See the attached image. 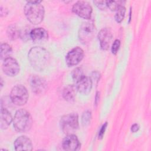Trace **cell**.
<instances>
[{
  "instance_id": "27",
  "label": "cell",
  "mask_w": 151,
  "mask_h": 151,
  "mask_svg": "<svg viewBox=\"0 0 151 151\" xmlns=\"http://www.w3.org/2000/svg\"><path fill=\"white\" fill-rule=\"evenodd\" d=\"M100 73L97 71H94L93 73H92V77L91 78V80H92V82H94L96 83V84L97 83V82L99 81V79H100Z\"/></svg>"
},
{
  "instance_id": "25",
  "label": "cell",
  "mask_w": 151,
  "mask_h": 151,
  "mask_svg": "<svg viewBox=\"0 0 151 151\" xmlns=\"http://www.w3.org/2000/svg\"><path fill=\"white\" fill-rule=\"evenodd\" d=\"M93 3L98 8L101 10L105 9L107 8V1H93Z\"/></svg>"
},
{
  "instance_id": "18",
  "label": "cell",
  "mask_w": 151,
  "mask_h": 151,
  "mask_svg": "<svg viewBox=\"0 0 151 151\" xmlns=\"http://www.w3.org/2000/svg\"><path fill=\"white\" fill-rule=\"evenodd\" d=\"M6 34L9 40H15L20 37V31L15 25L12 24L8 27Z\"/></svg>"
},
{
  "instance_id": "23",
  "label": "cell",
  "mask_w": 151,
  "mask_h": 151,
  "mask_svg": "<svg viewBox=\"0 0 151 151\" xmlns=\"http://www.w3.org/2000/svg\"><path fill=\"white\" fill-rule=\"evenodd\" d=\"M91 119V112L90 110H86L83 112L81 117V123L83 126H88Z\"/></svg>"
},
{
  "instance_id": "15",
  "label": "cell",
  "mask_w": 151,
  "mask_h": 151,
  "mask_svg": "<svg viewBox=\"0 0 151 151\" xmlns=\"http://www.w3.org/2000/svg\"><path fill=\"white\" fill-rule=\"evenodd\" d=\"M30 38L35 42H42L48 40V32L43 28H35L30 31Z\"/></svg>"
},
{
  "instance_id": "17",
  "label": "cell",
  "mask_w": 151,
  "mask_h": 151,
  "mask_svg": "<svg viewBox=\"0 0 151 151\" xmlns=\"http://www.w3.org/2000/svg\"><path fill=\"white\" fill-rule=\"evenodd\" d=\"M77 90L75 85L68 84L66 86L63 90V97L67 101L72 102L74 100Z\"/></svg>"
},
{
  "instance_id": "28",
  "label": "cell",
  "mask_w": 151,
  "mask_h": 151,
  "mask_svg": "<svg viewBox=\"0 0 151 151\" xmlns=\"http://www.w3.org/2000/svg\"><path fill=\"white\" fill-rule=\"evenodd\" d=\"M139 128H140V127H139V125L138 124H137V123L133 124L131 126V131L133 133H135V132H136L139 130Z\"/></svg>"
},
{
  "instance_id": "21",
  "label": "cell",
  "mask_w": 151,
  "mask_h": 151,
  "mask_svg": "<svg viewBox=\"0 0 151 151\" xmlns=\"http://www.w3.org/2000/svg\"><path fill=\"white\" fill-rule=\"evenodd\" d=\"M71 76L73 80L76 83L78 80H80L82 77H83L85 75L84 74L83 71L81 68H76L74 69L71 73Z\"/></svg>"
},
{
  "instance_id": "4",
  "label": "cell",
  "mask_w": 151,
  "mask_h": 151,
  "mask_svg": "<svg viewBox=\"0 0 151 151\" xmlns=\"http://www.w3.org/2000/svg\"><path fill=\"white\" fill-rule=\"evenodd\" d=\"M60 125L65 134H73L78 128V114L72 113L64 115L60 119Z\"/></svg>"
},
{
  "instance_id": "8",
  "label": "cell",
  "mask_w": 151,
  "mask_h": 151,
  "mask_svg": "<svg viewBox=\"0 0 151 151\" xmlns=\"http://www.w3.org/2000/svg\"><path fill=\"white\" fill-rule=\"evenodd\" d=\"M29 83L32 91L37 94L44 93L47 89V83L42 77L32 75L29 78Z\"/></svg>"
},
{
  "instance_id": "6",
  "label": "cell",
  "mask_w": 151,
  "mask_h": 151,
  "mask_svg": "<svg viewBox=\"0 0 151 151\" xmlns=\"http://www.w3.org/2000/svg\"><path fill=\"white\" fill-rule=\"evenodd\" d=\"M96 33V28L92 22H84L78 30V38L84 44L91 41Z\"/></svg>"
},
{
  "instance_id": "30",
  "label": "cell",
  "mask_w": 151,
  "mask_h": 151,
  "mask_svg": "<svg viewBox=\"0 0 151 151\" xmlns=\"http://www.w3.org/2000/svg\"><path fill=\"white\" fill-rule=\"evenodd\" d=\"M99 98H100V93L99 92H97L96 96V99H95V104H97L99 101Z\"/></svg>"
},
{
  "instance_id": "3",
  "label": "cell",
  "mask_w": 151,
  "mask_h": 151,
  "mask_svg": "<svg viewBox=\"0 0 151 151\" xmlns=\"http://www.w3.org/2000/svg\"><path fill=\"white\" fill-rule=\"evenodd\" d=\"M32 124V119L30 113L25 109L18 110L13 119V125L15 130L20 133L26 132L30 130Z\"/></svg>"
},
{
  "instance_id": "7",
  "label": "cell",
  "mask_w": 151,
  "mask_h": 151,
  "mask_svg": "<svg viewBox=\"0 0 151 151\" xmlns=\"http://www.w3.org/2000/svg\"><path fill=\"white\" fill-rule=\"evenodd\" d=\"M72 11L80 17L89 19L91 18L93 9L89 2L84 1H78L73 4Z\"/></svg>"
},
{
  "instance_id": "29",
  "label": "cell",
  "mask_w": 151,
  "mask_h": 151,
  "mask_svg": "<svg viewBox=\"0 0 151 151\" xmlns=\"http://www.w3.org/2000/svg\"><path fill=\"white\" fill-rule=\"evenodd\" d=\"M0 11H1V17H3V16H5L6 15H7V14H8V10L6 9V8H4L2 6H1V9H0Z\"/></svg>"
},
{
  "instance_id": "14",
  "label": "cell",
  "mask_w": 151,
  "mask_h": 151,
  "mask_svg": "<svg viewBox=\"0 0 151 151\" xmlns=\"http://www.w3.org/2000/svg\"><path fill=\"white\" fill-rule=\"evenodd\" d=\"M14 147L17 151L32 150V144L29 138L25 136H21L15 140Z\"/></svg>"
},
{
  "instance_id": "24",
  "label": "cell",
  "mask_w": 151,
  "mask_h": 151,
  "mask_svg": "<svg viewBox=\"0 0 151 151\" xmlns=\"http://www.w3.org/2000/svg\"><path fill=\"white\" fill-rule=\"evenodd\" d=\"M120 41L119 40H114V41L113 42V44H112V46H111V52L113 54H116L119 49V47H120Z\"/></svg>"
},
{
  "instance_id": "11",
  "label": "cell",
  "mask_w": 151,
  "mask_h": 151,
  "mask_svg": "<svg viewBox=\"0 0 151 151\" xmlns=\"http://www.w3.org/2000/svg\"><path fill=\"white\" fill-rule=\"evenodd\" d=\"M64 150L67 151H76L80 149L81 143L77 137L74 134H67L62 142Z\"/></svg>"
},
{
  "instance_id": "22",
  "label": "cell",
  "mask_w": 151,
  "mask_h": 151,
  "mask_svg": "<svg viewBox=\"0 0 151 151\" xmlns=\"http://www.w3.org/2000/svg\"><path fill=\"white\" fill-rule=\"evenodd\" d=\"M125 1H107V7L111 11H116L120 6L124 5Z\"/></svg>"
},
{
  "instance_id": "16",
  "label": "cell",
  "mask_w": 151,
  "mask_h": 151,
  "mask_svg": "<svg viewBox=\"0 0 151 151\" xmlns=\"http://www.w3.org/2000/svg\"><path fill=\"white\" fill-rule=\"evenodd\" d=\"M12 121L11 114L6 108L1 107L0 126L1 129H6L10 125Z\"/></svg>"
},
{
  "instance_id": "26",
  "label": "cell",
  "mask_w": 151,
  "mask_h": 151,
  "mask_svg": "<svg viewBox=\"0 0 151 151\" xmlns=\"http://www.w3.org/2000/svg\"><path fill=\"white\" fill-rule=\"evenodd\" d=\"M107 126V122H105L101 127V129H100L99 132V139H102V138L103 137V136L104 134V132L106 131Z\"/></svg>"
},
{
  "instance_id": "5",
  "label": "cell",
  "mask_w": 151,
  "mask_h": 151,
  "mask_svg": "<svg viewBox=\"0 0 151 151\" xmlns=\"http://www.w3.org/2000/svg\"><path fill=\"white\" fill-rule=\"evenodd\" d=\"M28 92L26 87L21 84H18L13 87L10 93L11 102L17 106H23L28 101Z\"/></svg>"
},
{
  "instance_id": "12",
  "label": "cell",
  "mask_w": 151,
  "mask_h": 151,
  "mask_svg": "<svg viewBox=\"0 0 151 151\" xmlns=\"http://www.w3.org/2000/svg\"><path fill=\"white\" fill-rule=\"evenodd\" d=\"M98 39L101 48L103 50H107L113 39V34L111 30L108 28L101 29L98 34Z\"/></svg>"
},
{
  "instance_id": "1",
  "label": "cell",
  "mask_w": 151,
  "mask_h": 151,
  "mask_svg": "<svg viewBox=\"0 0 151 151\" xmlns=\"http://www.w3.org/2000/svg\"><path fill=\"white\" fill-rule=\"evenodd\" d=\"M28 58L32 67L40 71L44 70L48 65L50 55L46 49L41 47H34L29 50Z\"/></svg>"
},
{
  "instance_id": "9",
  "label": "cell",
  "mask_w": 151,
  "mask_h": 151,
  "mask_svg": "<svg viewBox=\"0 0 151 151\" xmlns=\"http://www.w3.org/2000/svg\"><path fill=\"white\" fill-rule=\"evenodd\" d=\"M2 68L4 73L8 76L14 77L17 76L20 70L18 61L14 58L9 57L4 60Z\"/></svg>"
},
{
  "instance_id": "19",
  "label": "cell",
  "mask_w": 151,
  "mask_h": 151,
  "mask_svg": "<svg viewBox=\"0 0 151 151\" xmlns=\"http://www.w3.org/2000/svg\"><path fill=\"white\" fill-rule=\"evenodd\" d=\"M0 57L1 60H5V58L9 57V55L12 52L11 46L6 42L2 43L0 47Z\"/></svg>"
},
{
  "instance_id": "10",
  "label": "cell",
  "mask_w": 151,
  "mask_h": 151,
  "mask_svg": "<svg viewBox=\"0 0 151 151\" xmlns=\"http://www.w3.org/2000/svg\"><path fill=\"white\" fill-rule=\"evenodd\" d=\"M84 57V51L79 47H74L68 52L65 56V63L68 67L77 65Z\"/></svg>"
},
{
  "instance_id": "13",
  "label": "cell",
  "mask_w": 151,
  "mask_h": 151,
  "mask_svg": "<svg viewBox=\"0 0 151 151\" xmlns=\"http://www.w3.org/2000/svg\"><path fill=\"white\" fill-rule=\"evenodd\" d=\"M93 82L90 77L84 76L80 80L76 83L77 91L82 94H88L92 88Z\"/></svg>"
},
{
  "instance_id": "20",
  "label": "cell",
  "mask_w": 151,
  "mask_h": 151,
  "mask_svg": "<svg viewBox=\"0 0 151 151\" xmlns=\"http://www.w3.org/2000/svg\"><path fill=\"white\" fill-rule=\"evenodd\" d=\"M126 13V8L124 5L120 6L116 10L115 14V20L117 22L120 23L123 20Z\"/></svg>"
},
{
  "instance_id": "2",
  "label": "cell",
  "mask_w": 151,
  "mask_h": 151,
  "mask_svg": "<svg viewBox=\"0 0 151 151\" xmlns=\"http://www.w3.org/2000/svg\"><path fill=\"white\" fill-rule=\"evenodd\" d=\"M41 1H27L24 6V14L28 20L37 25L41 22L45 15L44 7L41 5Z\"/></svg>"
}]
</instances>
